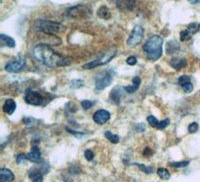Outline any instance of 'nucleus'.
Masks as SVG:
<instances>
[{
	"label": "nucleus",
	"instance_id": "f704fd0d",
	"mask_svg": "<svg viewBox=\"0 0 200 182\" xmlns=\"http://www.w3.org/2000/svg\"><path fill=\"white\" fill-rule=\"evenodd\" d=\"M126 62L127 64H129V65H135V64L137 63V59L136 57H134V56H130V57L127 58Z\"/></svg>",
	"mask_w": 200,
	"mask_h": 182
},
{
	"label": "nucleus",
	"instance_id": "4be33fe9",
	"mask_svg": "<svg viewBox=\"0 0 200 182\" xmlns=\"http://www.w3.org/2000/svg\"><path fill=\"white\" fill-rule=\"evenodd\" d=\"M105 137H106L109 141L112 142V143H118L119 142V136L118 135H115V134H113L112 132L110 131H106L105 132Z\"/></svg>",
	"mask_w": 200,
	"mask_h": 182
},
{
	"label": "nucleus",
	"instance_id": "a211bd4d",
	"mask_svg": "<svg viewBox=\"0 0 200 182\" xmlns=\"http://www.w3.org/2000/svg\"><path fill=\"white\" fill-rule=\"evenodd\" d=\"M170 64H171V66L173 68L179 70L182 67H184L186 65V60L185 59H173L172 61L170 62Z\"/></svg>",
	"mask_w": 200,
	"mask_h": 182
},
{
	"label": "nucleus",
	"instance_id": "9b49d317",
	"mask_svg": "<svg viewBox=\"0 0 200 182\" xmlns=\"http://www.w3.org/2000/svg\"><path fill=\"white\" fill-rule=\"evenodd\" d=\"M124 91H125L124 87H119V86L115 87V88L112 90V92L110 93L111 100L114 102V103L118 104L124 96Z\"/></svg>",
	"mask_w": 200,
	"mask_h": 182
},
{
	"label": "nucleus",
	"instance_id": "ddd939ff",
	"mask_svg": "<svg viewBox=\"0 0 200 182\" xmlns=\"http://www.w3.org/2000/svg\"><path fill=\"white\" fill-rule=\"evenodd\" d=\"M15 109H16V103H15L13 99H7L5 103L3 104V111L8 115L13 114Z\"/></svg>",
	"mask_w": 200,
	"mask_h": 182
},
{
	"label": "nucleus",
	"instance_id": "6ab92c4d",
	"mask_svg": "<svg viewBox=\"0 0 200 182\" xmlns=\"http://www.w3.org/2000/svg\"><path fill=\"white\" fill-rule=\"evenodd\" d=\"M98 16L103 18V19H108L110 17V11L106 6H102L98 9Z\"/></svg>",
	"mask_w": 200,
	"mask_h": 182
},
{
	"label": "nucleus",
	"instance_id": "f8f14e48",
	"mask_svg": "<svg viewBox=\"0 0 200 182\" xmlns=\"http://www.w3.org/2000/svg\"><path fill=\"white\" fill-rule=\"evenodd\" d=\"M14 180V174L9 169H0V182H12Z\"/></svg>",
	"mask_w": 200,
	"mask_h": 182
},
{
	"label": "nucleus",
	"instance_id": "1a4fd4ad",
	"mask_svg": "<svg viewBox=\"0 0 200 182\" xmlns=\"http://www.w3.org/2000/svg\"><path fill=\"white\" fill-rule=\"evenodd\" d=\"M109 119H110V113L107 110H103V109L96 111L93 115V120L97 124H100V125L106 123Z\"/></svg>",
	"mask_w": 200,
	"mask_h": 182
},
{
	"label": "nucleus",
	"instance_id": "393cba45",
	"mask_svg": "<svg viewBox=\"0 0 200 182\" xmlns=\"http://www.w3.org/2000/svg\"><path fill=\"white\" fill-rule=\"evenodd\" d=\"M147 121H148V123L150 124V126L157 128V125H158V122H159V121H158L154 116H152V115L148 116V117H147Z\"/></svg>",
	"mask_w": 200,
	"mask_h": 182
},
{
	"label": "nucleus",
	"instance_id": "412c9836",
	"mask_svg": "<svg viewBox=\"0 0 200 182\" xmlns=\"http://www.w3.org/2000/svg\"><path fill=\"white\" fill-rule=\"evenodd\" d=\"M157 174H158V176L163 180H168L169 178H170V173H169L168 170L165 168H159L157 170Z\"/></svg>",
	"mask_w": 200,
	"mask_h": 182
},
{
	"label": "nucleus",
	"instance_id": "aec40b11",
	"mask_svg": "<svg viewBox=\"0 0 200 182\" xmlns=\"http://www.w3.org/2000/svg\"><path fill=\"white\" fill-rule=\"evenodd\" d=\"M178 49H179V45L177 44V42L170 41L169 43H167V54H172V53L177 52Z\"/></svg>",
	"mask_w": 200,
	"mask_h": 182
},
{
	"label": "nucleus",
	"instance_id": "6e6552de",
	"mask_svg": "<svg viewBox=\"0 0 200 182\" xmlns=\"http://www.w3.org/2000/svg\"><path fill=\"white\" fill-rule=\"evenodd\" d=\"M43 100H44V98L42 95H40V93L35 92V91H32L30 89L26 91L25 101L27 102L28 104L38 106V105H41L43 103Z\"/></svg>",
	"mask_w": 200,
	"mask_h": 182
},
{
	"label": "nucleus",
	"instance_id": "2eb2a0df",
	"mask_svg": "<svg viewBox=\"0 0 200 182\" xmlns=\"http://www.w3.org/2000/svg\"><path fill=\"white\" fill-rule=\"evenodd\" d=\"M140 84H141V79H140V77L136 76V77L133 78V84H132L131 86L124 87V88H125V91L127 93H133L139 88Z\"/></svg>",
	"mask_w": 200,
	"mask_h": 182
},
{
	"label": "nucleus",
	"instance_id": "c85d7f7f",
	"mask_svg": "<svg viewBox=\"0 0 200 182\" xmlns=\"http://www.w3.org/2000/svg\"><path fill=\"white\" fill-rule=\"evenodd\" d=\"M189 164V161H181V162H171V165L174 167H185Z\"/></svg>",
	"mask_w": 200,
	"mask_h": 182
},
{
	"label": "nucleus",
	"instance_id": "b1692460",
	"mask_svg": "<svg viewBox=\"0 0 200 182\" xmlns=\"http://www.w3.org/2000/svg\"><path fill=\"white\" fill-rule=\"evenodd\" d=\"M191 36H192V35H191L189 32H188L187 29H186V30H183V31L180 32V40H181V41H186V40L189 39Z\"/></svg>",
	"mask_w": 200,
	"mask_h": 182
},
{
	"label": "nucleus",
	"instance_id": "f3484780",
	"mask_svg": "<svg viewBox=\"0 0 200 182\" xmlns=\"http://www.w3.org/2000/svg\"><path fill=\"white\" fill-rule=\"evenodd\" d=\"M0 40H1V43L6 45L8 47H15V41L12 39L11 37L5 35V34H0Z\"/></svg>",
	"mask_w": 200,
	"mask_h": 182
},
{
	"label": "nucleus",
	"instance_id": "39448f33",
	"mask_svg": "<svg viewBox=\"0 0 200 182\" xmlns=\"http://www.w3.org/2000/svg\"><path fill=\"white\" fill-rule=\"evenodd\" d=\"M113 80V73L111 70H105L98 73L95 78V86L98 91L106 88Z\"/></svg>",
	"mask_w": 200,
	"mask_h": 182
},
{
	"label": "nucleus",
	"instance_id": "7ed1b4c3",
	"mask_svg": "<svg viewBox=\"0 0 200 182\" xmlns=\"http://www.w3.org/2000/svg\"><path fill=\"white\" fill-rule=\"evenodd\" d=\"M35 29L37 31L43 32L45 34H56L61 31L63 28L62 25L57 23V22L45 19H38L35 23Z\"/></svg>",
	"mask_w": 200,
	"mask_h": 182
},
{
	"label": "nucleus",
	"instance_id": "7c9ffc66",
	"mask_svg": "<svg viewBox=\"0 0 200 182\" xmlns=\"http://www.w3.org/2000/svg\"><path fill=\"white\" fill-rule=\"evenodd\" d=\"M25 160H28L27 155H25V154H19V155H18V156L16 157V161H17V163H19V164L23 163Z\"/></svg>",
	"mask_w": 200,
	"mask_h": 182
},
{
	"label": "nucleus",
	"instance_id": "423d86ee",
	"mask_svg": "<svg viewBox=\"0 0 200 182\" xmlns=\"http://www.w3.org/2000/svg\"><path fill=\"white\" fill-rule=\"evenodd\" d=\"M143 34H144V30L141 26L136 25L131 31L129 37L127 39V45L129 47H134L141 42L143 38Z\"/></svg>",
	"mask_w": 200,
	"mask_h": 182
},
{
	"label": "nucleus",
	"instance_id": "20e7f679",
	"mask_svg": "<svg viewBox=\"0 0 200 182\" xmlns=\"http://www.w3.org/2000/svg\"><path fill=\"white\" fill-rule=\"evenodd\" d=\"M115 54H116V49L114 48L109 49V50H106L101 55L98 56L95 60H93V61L89 62V63H86L85 65H83V68H84V69H92V68L96 67V66L107 64L113 57H114Z\"/></svg>",
	"mask_w": 200,
	"mask_h": 182
},
{
	"label": "nucleus",
	"instance_id": "9d476101",
	"mask_svg": "<svg viewBox=\"0 0 200 182\" xmlns=\"http://www.w3.org/2000/svg\"><path fill=\"white\" fill-rule=\"evenodd\" d=\"M134 5L135 0H116V6L121 11H131Z\"/></svg>",
	"mask_w": 200,
	"mask_h": 182
},
{
	"label": "nucleus",
	"instance_id": "0eeeda50",
	"mask_svg": "<svg viewBox=\"0 0 200 182\" xmlns=\"http://www.w3.org/2000/svg\"><path fill=\"white\" fill-rule=\"evenodd\" d=\"M25 62H26V60H25L24 56L22 54H18V56L14 60L6 64L5 69L8 72H11V73H13V72H18L24 67Z\"/></svg>",
	"mask_w": 200,
	"mask_h": 182
},
{
	"label": "nucleus",
	"instance_id": "2f4dec72",
	"mask_svg": "<svg viewBox=\"0 0 200 182\" xmlns=\"http://www.w3.org/2000/svg\"><path fill=\"white\" fill-rule=\"evenodd\" d=\"M182 88H183V90L185 91L186 93H189V92H191V91H192V89H193V85H192L191 82H188V83H186L185 85L182 86Z\"/></svg>",
	"mask_w": 200,
	"mask_h": 182
},
{
	"label": "nucleus",
	"instance_id": "4468645a",
	"mask_svg": "<svg viewBox=\"0 0 200 182\" xmlns=\"http://www.w3.org/2000/svg\"><path fill=\"white\" fill-rule=\"evenodd\" d=\"M40 150L37 146H34L32 148V150L27 154V158L29 161H32V162H39L40 161Z\"/></svg>",
	"mask_w": 200,
	"mask_h": 182
},
{
	"label": "nucleus",
	"instance_id": "f257e3e1",
	"mask_svg": "<svg viewBox=\"0 0 200 182\" xmlns=\"http://www.w3.org/2000/svg\"><path fill=\"white\" fill-rule=\"evenodd\" d=\"M32 53L37 61L48 67L66 66L70 64V60L68 58H64L46 44L37 45L33 48Z\"/></svg>",
	"mask_w": 200,
	"mask_h": 182
},
{
	"label": "nucleus",
	"instance_id": "72a5a7b5",
	"mask_svg": "<svg viewBox=\"0 0 200 182\" xmlns=\"http://www.w3.org/2000/svg\"><path fill=\"white\" fill-rule=\"evenodd\" d=\"M84 155H85V158L87 159L88 161H91L92 159L94 158V154H93V152L91 150H85Z\"/></svg>",
	"mask_w": 200,
	"mask_h": 182
},
{
	"label": "nucleus",
	"instance_id": "473e14b6",
	"mask_svg": "<svg viewBox=\"0 0 200 182\" xmlns=\"http://www.w3.org/2000/svg\"><path fill=\"white\" fill-rule=\"evenodd\" d=\"M136 165L142 170L143 172H145V173H147V174H149V173L152 172V168H151V167H146V166L142 165V164H136Z\"/></svg>",
	"mask_w": 200,
	"mask_h": 182
},
{
	"label": "nucleus",
	"instance_id": "c9c22d12",
	"mask_svg": "<svg viewBox=\"0 0 200 182\" xmlns=\"http://www.w3.org/2000/svg\"><path fill=\"white\" fill-rule=\"evenodd\" d=\"M188 1H189L190 3H192V4H196V3L199 1V0H188Z\"/></svg>",
	"mask_w": 200,
	"mask_h": 182
},
{
	"label": "nucleus",
	"instance_id": "f03ea898",
	"mask_svg": "<svg viewBox=\"0 0 200 182\" xmlns=\"http://www.w3.org/2000/svg\"><path fill=\"white\" fill-rule=\"evenodd\" d=\"M162 44L163 39L158 35H152L146 40L143 46V50L145 51L147 58L152 61L159 59L162 55Z\"/></svg>",
	"mask_w": 200,
	"mask_h": 182
},
{
	"label": "nucleus",
	"instance_id": "c756f323",
	"mask_svg": "<svg viewBox=\"0 0 200 182\" xmlns=\"http://www.w3.org/2000/svg\"><path fill=\"white\" fill-rule=\"evenodd\" d=\"M168 124H169V120L168 119L159 121V122H158V125H157V128H158V129H164V128L167 126Z\"/></svg>",
	"mask_w": 200,
	"mask_h": 182
},
{
	"label": "nucleus",
	"instance_id": "5701e85b",
	"mask_svg": "<svg viewBox=\"0 0 200 182\" xmlns=\"http://www.w3.org/2000/svg\"><path fill=\"white\" fill-rule=\"evenodd\" d=\"M199 27H200L199 23H191V24L188 25L187 30H188V32L191 34V35H193L194 33H196L199 30Z\"/></svg>",
	"mask_w": 200,
	"mask_h": 182
},
{
	"label": "nucleus",
	"instance_id": "cd10ccee",
	"mask_svg": "<svg viewBox=\"0 0 200 182\" xmlns=\"http://www.w3.org/2000/svg\"><path fill=\"white\" fill-rule=\"evenodd\" d=\"M81 105H82V107L85 109V110H87V109L91 108L93 106V102L90 101V100H83L81 102Z\"/></svg>",
	"mask_w": 200,
	"mask_h": 182
},
{
	"label": "nucleus",
	"instance_id": "a878e982",
	"mask_svg": "<svg viewBox=\"0 0 200 182\" xmlns=\"http://www.w3.org/2000/svg\"><path fill=\"white\" fill-rule=\"evenodd\" d=\"M188 82H190V77L187 76V75H183V76L179 77V79H178V83H179L180 86L185 85Z\"/></svg>",
	"mask_w": 200,
	"mask_h": 182
},
{
	"label": "nucleus",
	"instance_id": "bb28decb",
	"mask_svg": "<svg viewBox=\"0 0 200 182\" xmlns=\"http://www.w3.org/2000/svg\"><path fill=\"white\" fill-rule=\"evenodd\" d=\"M198 123H196V122H193V123H191L189 126H188V131L190 132V133H195V132H197L198 131Z\"/></svg>",
	"mask_w": 200,
	"mask_h": 182
},
{
	"label": "nucleus",
	"instance_id": "dca6fc26",
	"mask_svg": "<svg viewBox=\"0 0 200 182\" xmlns=\"http://www.w3.org/2000/svg\"><path fill=\"white\" fill-rule=\"evenodd\" d=\"M29 177L32 182H43V175L42 173L36 169H31L29 172Z\"/></svg>",
	"mask_w": 200,
	"mask_h": 182
}]
</instances>
